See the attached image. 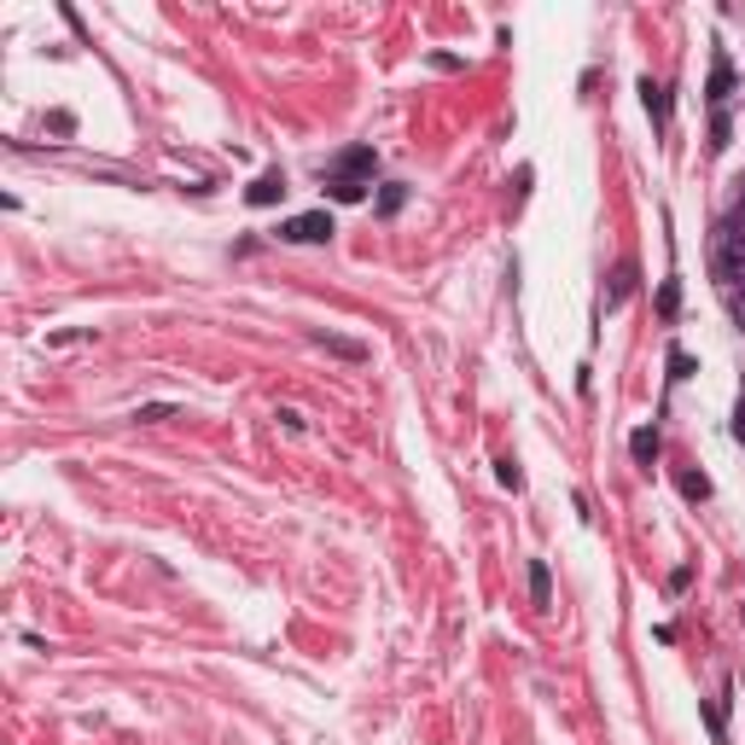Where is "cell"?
<instances>
[{
	"mask_svg": "<svg viewBox=\"0 0 745 745\" xmlns=\"http://www.w3.org/2000/svg\"><path fill=\"white\" fill-rule=\"evenodd\" d=\"M280 239H291V245H321V239H332V216H327V210L291 216L286 228H280Z\"/></svg>",
	"mask_w": 745,
	"mask_h": 745,
	"instance_id": "cell-2",
	"label": "cell"
},
{
	"mask_svg": "<svg viewBox=\"0 0 745 745\" xmlns=\"http://www.w3.org/2000/svg\"><path fill=\"white\" fill-rule=\"evenodd\" d=\"M641 100H646V111H652L659 123L670 117V100H664V87H659V82H641Z\"/></svg>",
	"mask_w": 745,
	"mask_h": 745,
	"instance_id": "cell-7",
	"label": "cell"
},
{
	"mask_svg": "<svg viewBox=\"0 0 745 745\" xmlns=\"http://www.w3.org/2000/svg\"><path fill=\"white\" fill-rule=\"evenodd\" d=\"M530 600L553 606V582H548V566H541V559H530Z\"/></svg>",
	"mask_w": 745,
	"mask_h": 745,
	"instance_id": "cell-5",
	"label": "cell"
},
{
	"mask_svg": "<svg viewBox=\"0 0 745 745\" xmlns=\"http://www.w3.org/2000/svg\"><path fill=\"white\" fill-rule=\"evenodd\" d=\"M635 461H659V432H635Z\"/></svg>",
	"mask_w": 745,
	"mask_h": 745,
	"instance_id": "cell-10",
	"label": "cell"
},
{
	"mask_svg": "<svg viewBox=\"0 0 745 745\" xmlns=\"http://www.w3.org/2000/svg\"><path fill=\"white\" fill-rule=\"evenodd\" d=\"M728 298H734V321L745 327V291H728Z\"/></svg>",
	"mask_w": 745,
	"mask_h": 745,
	"instance_id": "cell-13",
	"label": "cell"
},
{
	"mask_svg": "<svg viewBox=\"0 0 745 745\" xmlns=\"http://www.w3.org/2000/svg\"><path fill=\"white\" fill-rule=\"evenodd\" d=\"M361 193H368V180H332V198H338V205H355Z\"/></svg>",
	"mask_w": 745,
	"mask_h": 745,
	"instance_id": "cell-9",
	"label": "cell"
},
{
	"mask_svg": "<svg viewBox=\"0 0 745 745\" xmlns=\"http://www.w3.org/2000/svg\"><path fill=\"white\" fill-rule=\"evenodd\" d=\"M314 344H327L332 355H344V361H361V355H368L361 344H350V338H327V332H314Z\"/></svg>",
	"mask_w": 745,
	"mask_h": 745,
	"instance_id": "cell-8",
	"label": "cell"
},
{
	"mask_svg": "<svg viewBox=\"0 0 745 745\" xmlns=\"http://www.w3.org/2000/svg\"><path fill=\"white\" fill-rule=\"evenodd\" d=\"M373 146H350L344 157H338V169H332V180H361V175H373Z\"/></svg>",
	"mask_w": 745,
	"mask_h": 745,
	"instance_id": "cell-3",
	"label": "cell"
},
{
	"mask_svg": "<svg viewBox=\"0 0 745 745\" xmlns=\"http://www.w3.org/2000/svg\"><path fill=\"white\" fill-rule=\"evenodd\" d=\"M629 291H635V268H618V275H612V291H606V309H623L629 303Z\"/></svg>",
	"mask_w": 745,
	"mask_h": 745,
	"instance_id": "cell-4",
	"label": "cell"
},
{
	"mask_svg": "<svg viewBox=\"0 0 745 745\" xmlns=\"http://www.w3.org/2000/svg\"><path fill=\"white\" fill-rule=\"evenodd\" d=\"M379 210H385V216H391V210H402V187H385V198H379Z\"/></svg>",
	"mask_w": 745,
	"mask_h": 745,
	"instance_id": "cell-12",
	"label": "cell"
},
{
	"mask_svg": "<svg viewBox=\"0 0 745 745\" xmlns=\"http://www.w3.org/2000/svg\"><path fill=\"white\" fill-rule=\"evenodd\" d=\"M716 268H722V280H728V291H745V221H734V228L722 234Z\"/></svg>",
	"mask_w": 745,
	"mask_h": 745,
	"instance_id": "cell-1",
	"label": "cell"
},
{
	"mask_svg": "<svg viewBox=\"0 0 745 745\" xmlns=\"http://www.w3.org/2000/svg\"><path fill=\"white\" fill-rule=\"evenodd\" d=\"M280 193H286V180H280V175H262L257 187H251V205H275Z\"/></svg>",
	"mask_w": 745,
	"mask_h": 745,
	"instance_id": "cell-6",
	"label": "cell"
},
{
	"mask_svg": "<svg viewBox=\"0 0 745 745\" xmlns=\"http://www.w3.org/2000/svg\"><path fill=\"white\" fill-rule=\"evenodd\" d=\"M728 59H716V71H711V100H728Z\"/></svg>",
	"mask_w": 745,
	"mask_h": 745,
	"instance_id": "cell-11",
	"label": "cell"
}]
</instances>
